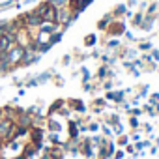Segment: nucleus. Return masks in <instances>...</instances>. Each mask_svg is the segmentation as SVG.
Masks as SVG:
<instances>
[{
  "label": "nucleus",
  "instance_id": "nucleus-3",
  "mask_svg": "<svg viewBox=\"0 0 159 159\" xmlns=\"http://www.w3.org/2000/svg\"><path fill=\"white\" fill-rule=\"evenodd\" d=\"M15 129V122L10 118H2L0 120V139H8Z\"/></svg>",
  "mask_w": 159,
  "mask_h": 159
},
{
  "label": "nucleus",
  "instance_id": "nucleus-1",
  "mask_svg": "<svg viewBox=\"0 0 159 159\" xmlns=\"http://www.w3.org/2000/svg\"><path fill=\"white\" fill-rule=\"evenodd\" d=\"M25 52H26V49H25V47H21V45H17V43H15L10 51H6L10 66H17V64H21V62L25 60Z\"/></svg>",
  "mask_w": 159,
  "mask_h": 159
},
{
  "label": "nucleus",
  "instance_id": "nucleus-4",
  "mask_svg": "<svg viewBox=\"0 0 159 159\" xmlns=\"http://www.w3.org/2000/svg\"><path fill=\"white\" fill-rule=\"evenodd\" d=\"M41 21H43V19H41L36 11H34V13H28V15L25 17V23H26L28 26H39V25H41Z\"/></svg>",
  "mask_w": 159,
  "mask_h": 159
},
{
  "label": "nucleus",
  "instance_id": "nucleus-6",
  "mask_svg": "<svg viewBox=\"0 0 159 159\" xmlns=\"http://www.w3.org/2000/svg\"><path fill=\"white\" fill-rule=\"evenodd\" d=\"M6 32H8V25H2V23H0V36L6 34Z\"/></svg>",
  "mask_w": 159,
  "mask_h": 159
},
{
  "label": "nucleus",
  "instance_id": "nucleus-8",
  "mask_svg": "<svg viewBox=\"0 0 159 159\" xmlns=\"http://www.w3.org/2000/svg\"><path fill=\"white\" fill-rule=\"evenodd\" d=\"M0 140H2V139H0Z\"/></svg>",
  "mask_w": 159,
  "mask_h": 159
},
{
  "label": "nucleus",
  "instance_id": "nucleus-2",
  "mask_svg": "<svg viewBox=\"0 0 159 159\" xmlns=\"http://www.w3.org/2000/svg\"><path fill=\"white\" fill-rule=\"evenodd\" d=\"M15 32H6V34H2L0 36V52H6V51H10L13 45H15Z\"/></svg>",
  "mask_w": 159,
  "mask_h": 159
},
{
  "label": "nucleus",
  "instance_id": "nucleus-5",
  "mask_svg": "<svg viewBox=\"0 0 159 159\" xmlns=\"http://www.w3.org/2000/svg\"><path fill=\"white\" fill-rule=\"evenodd\" d=\"M54 28H56V23H52V21H41V25H39V30L49 32V34H52Z\"/></svg>",
  "mask_w": 159,
  "mask_h": 159
},
{
  "label": "nucleus",
  "instance_id": "nucleus-7",
  "mask_svg": "<svg viewBox=\"0 0 159 159\" xmlns=\"http://www.w3.org/2000/svg\"><path fill=\"white\" fill-rule=\"evenodd\" d=\"M2 118H4V111H2V109H0V120H2Z\"/></svg>",
  "mask_w": 159,
  "mask_h": 159
}]
</instances>
